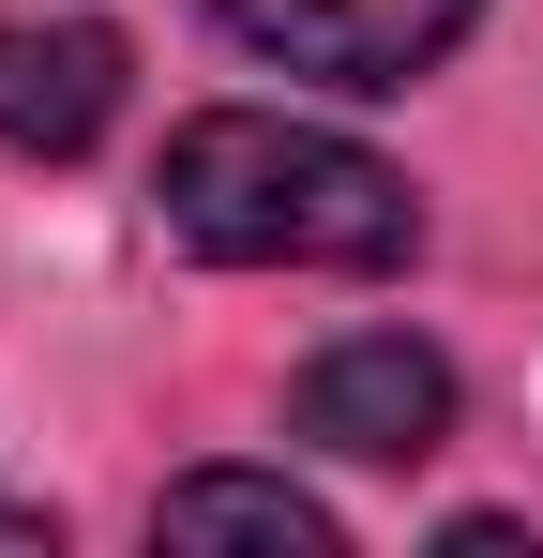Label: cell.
<instances>
[{
    "instance_id": "obj_6",
    "label": "cell",
    "mask_w": 543,
    "mask_h": 558,
    "mask_svg": "<svg viewBox=\"0 0 543 558\" xmlns=\"http://www.w3.org/2000/svg\"><path fill=\"white\" fill-rule=\"evenodd\" d=\"M0 544H46V513H31V498H15V483H0Z\"/></svg>"
},
{
    "instance_id": "obj_5",
    "label": "cell",
    "mask_w": 543,
    "mask_h": 558,
    "mask_svg": "<svg viewBox=\"0 0 543 558\" xmlns=\"http://www.w3.org/2000/svg\"><path fill=\"white\" fill-rule=\"evenodd\" d=\"M152 544H287V558H333V498H302L287 468H181L152 498Z\"/></svg>"
},
{
    "instance_id": "obj_4",
    "label": "cell",
    "mask_w": 543,
    "mask_h": 558,
    "mask_svg": "<svg viewBox=\"0 0 543 558\" xmlns=\"http://www.w3.org/2000/svg\"><path fill=\"white\" fill-rule=\"evenodd\" d=\"M121 76H136V46L106 15H0V151L76 167L90 136L121 121Z\"/></svg>"
},
{
    "instance_id": "obj_1",
    "label": "cell",
    "mask_w": 543,
    "mask_h": 558,
    "mask_svg": "<svg viewBox=\"0 0 543 558\" xmlns=\"http://www.w3.org/2000/svg\"><path fill=\"white\" fill-rule=\"evenodd\" d=\"M152 211L212 272H408L423 257V196L362 136L287 121V106H196L152 167Z\"/></svg>"
},
{
    "instance_id": "obj_3",
    "label": "cell",
    "mask_w": 543,
    "mask_h": 558,
    "mask_svg": "<svg viewBox=\"0 0 543 558\" xmlns=\"http://www.w3.org/2000/svg\"><path fill=\"white\" fill-rule=\"evenodd\" d=\"M287 438H317L348 468H423L452 438V363L423 332H333L317 363L287 377Z\"/></svg>"
},
{
    "instance_id": "obj_2",
    "label": "cell",
    "mask_w": 543,
    "mask_h": 558,
    "mask_svg": "<svg viewBox=\"0 0 543 558\" xmlns=\"http://www.w3.org/2000/svg\"><path fill=\"white\" fill-rule=\"evenodd\" d=\"M227 46H257L272 76H317V92H423L452 46L483 31V0H212Z\"/></svg>"
}]
</instances>
